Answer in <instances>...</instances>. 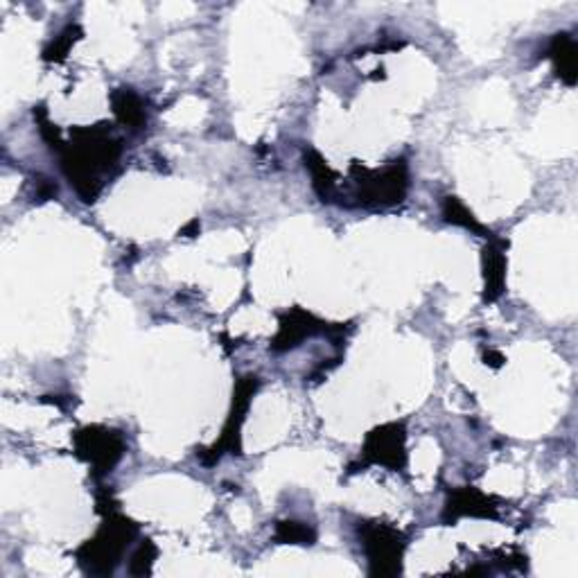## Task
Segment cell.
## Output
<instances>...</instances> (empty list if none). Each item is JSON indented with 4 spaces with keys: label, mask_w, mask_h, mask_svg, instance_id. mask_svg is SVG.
<instances>
[{
    "label": "cell",
    "mask_w": 578,
    "mask_h": 578,
    "mask_svg": "<svg viewBox=\"0 0 578 578\" xmlns=\"http://www.w3.org/2000/svg\"><path fill=\"white\" fill-rule=\"evenodd\" d=\"M364 540H366V551H368V558H371V562H379L377 572L384 574L387 572L384 565L400 558V545H398V533L396 531H389V528H382V526H373V528H368V531H366Z\"/></svg>",
    "instance_id": "6da1fadb"
},
{
    "label": "cell",
    "mask_w": 578,
    "mask_h": 578,
    "mask_svg": "<svg viewBox=\"0 0 578 578\" xmlns=\"http://www.w3.org/2000/svg\"><path fill=\"white\" fill-rule=\"evenodd\" d=\"M278 540H282V543H296V545H312L314 533L310 531V528H305L303 524L285 522L278 526Z\"/></svg>",
    "instance_id": "7a4b0ae2"
},
{
    "label": "cell",
    "mask_w": 578,
    "mask_h": 578,
    "mask_svg": "<svg viewBox=\"0 0 578 578\" xmlns=\"http://www.w3.org/2000/svg\"><path fill=\"white\" fill-rule=\"evenodd\" d=\"M379 440H382V450L389 448V443H384V434H379ZM379 461H387V452H382V457H379Z\"/></svg>",
    "instance_id": "3957f363"
}]
</instances>
